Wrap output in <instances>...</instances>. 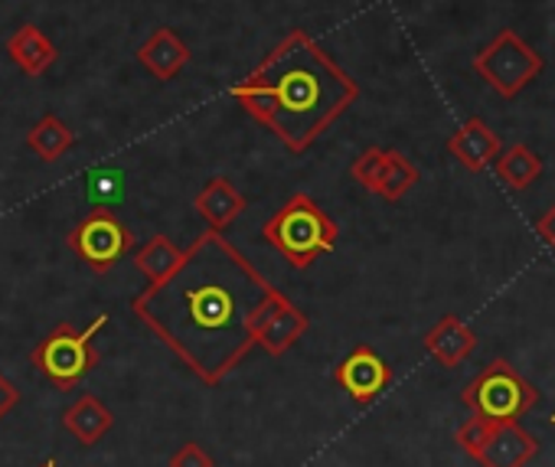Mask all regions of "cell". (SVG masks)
Here are the masks:
<instances>
[{"label": "cell", "instance_id": "cell-1", "mask_svg": "<svg viewBox=\"0 0 555 467\" xmlns=\"http://www.w3.org/2000/svg\"><path fill=\"white\" fill-rule=\"evenodd\" d=\"M282 298L251 262L206 229L183 249V262L134 301L141 324L157 334L206 386H219L255 347V330Z\"/></svg>", "mask_w": 555, "mask_h": 467}, {"label": "cell", "instance_id": "cell-2", "mask_svg": "<svg viewBox=\"0 0 555 467\" xmlns=\"http://www.w3.org/2000/svg\"><path fill=\"white\" fill-rule=\"evenodd\" d=\"M232 99L292 154H305L360 99V86L314 37L292 30L232 86Z\"/></svg>", "mask_w": 555, "mask_h": 467}, {"label": "cell", "instance_id": "cell-3", "mask_svg": "<svg viewBox=\"0 0 555 467\" xmlns=\"http://www.w3.org/2000/svg\"><path fill=\"white\" fill-rule=\"evenodd\" d=\"M264 243L282 256L292 269L305 272L311 269L321 256L334 252L340 229L337 222L311 199L308 193H295L282 209H278L264 225H261Z\"/></svg>", "mask_w": 555, "mask_h": 467}, {"label": "cell", "instance_id": "cell-4", "mask_svg": "<svg viewBox=\"0 0 555 467\" xmlns=\"http://www.w3.org/2000/svg\"><path fill=\"white\" fill-rule=\"evenodd\" d=\"M105 324H108V314H99L86 330H76L73 324H56V330H50L30 350V363L56 389H76L99 366L95 337L102 334Z\"/></svg>", "mask_w": 555, "mask_h": 467}, {"label": "cell", "instance_id": "cell-5", "mask_svg": "<svg viewBox=\"0 0 555 467\" xmlns=\"http://www.w3.org/2000/svg\"><path fill=\"white\" fill-rule=\"evenodd\" d=\"M461 399L470 408V415L487 418L490 425H506L519 421L539 402V392L516 373L513 363L493 360L467 382Z\"/></svg>", "mask_w": 555, "mask_h": 467}, {"label": "cell", "instance_id": "cell-6", "mask_svg": "<svg viewBox=\"0 0 555 467\" xmlns=\"http://www.w3.org/2000/svg\"><path fill=\"white\" fill-rule=\"evenodd\" d=\"M545 69V60L516 34L500 30L483 50L474 56V73L503 99H516L526 86H532Z\"/></svg>", "mask_w": 555, "mask_h": 467}, {"label": "cell", "instance_id": "cell-7", "mask_svg": "<svg viewBox=\"0 0 555 467\" xmlns=\"http://www.w3.org/2000/svg\"><path fill=\"white\" fill-rule=\"evenodd\" d=\"M69 249L76 252V259L82 265L105 275L134 252V236H131V229L118 219L115 209H92L69 232Z\"/></svg>", "mask_w": 555, "mask_h": 467}, {"label": "cell", "instance_id": "cell-8", "mask_svg": "<svg viewBox=\"0 0 555 467\" xmlns=\"http://www.w3.org/2000/svg\"><path fill=\"white\" fill-rule=\"evenodd\" d=\"M350 173L357 183H363L370 193H376L389 203L402 199L418 183V167L396 147H366L353 160Z\"/></svg>", "mask_w": 555, "mask_h": 467}, {"label": "cell", "instance_id": "cell-9", "mask_svg": "<svg viewBox=\"0 0 555 467\" xmlns=\"http://www.w3.org/2000/svg\"><path fill=\"white\" fill-rule=\"evenodd\" d=\"M337 386L357 402V405H370L376 402L389 382H392V366L370 347V343H360L353 347L340 363H337V373H334Z\"/></svg>", "mask_w": 555, "mask_h": 467}, {"label": "cell", "instance_id": "cell-10", "mask_svg": "<svg viewBox=\"0 0 555 467\" xmlns=\"http://www.w3.org/2000/svg\"><path fill=\"white\" fill-rule=\"evenodd\" d=\"M308 327H311L308 314L282 295L261 317V324L255 330V347H261L268 356H282L308 334Z\"/></svg>", "mask_w": 555, "mask_h": 467}, {"label": "cell", "instance_id": "cell-11", "mask_svg": "<svg viewBox=\"0 0 555 467\" xmlns=\"http://www.w3.org/2000/svg\"><path fill=\"white\" fill-rule=\"evenodd\" d=\"M500 138L496 131L483 121V118H467L451 138H448V154L470 173H480L487 170L496 154H500Z\"/></svg>", "mask_w": 555, "mask_h": 467}, {"label": "cell", "instance_id": "cell-12", "mask_svg": "<svg viewBox=\"0 0 555 467\" xmlns=\"http://www.w3.org/2000/svg\"><path fill=\"white\" fill-rule=\"evenodd\" d=\"M535 451H539L535 438L519 421H506L490 428L487 444L474 460H480V467H526Z\"/></svg>", "mask_w": 555, "mask_h": 467}, {"label": "cell", "instance_id": "cell-13", "mask_svg": "<svg viewBox=\"0 0 555 467\" xmlns=\"http://www.w3.org/2000/svg\"><path fill=\"white\" fill-rule=\"evenodd\" d=\"M193 60L190 47L170 30V27H157L138 50V63L160 82H170L180 76V69Z\"/></svg>", "mask_w": 555, "mask_h": 467}, {"label": "cell", "instance_id": "cell-14", "mask_svg": "<svg viewBox=\"0 0 555 467\" xmlns=\"http://www.w3.org/2000/svg\"><path fill=\"white\" fill-rule=\"evenodd\" d=\"M8 56L17 63V69H21L24 76L40 79V76H47V73L56 66L60 50H56V43H53L40 27L24 24V27H17V30L11 34V40H8Z\"/></svg>", "mask_w": 555, "mask_h": 467}, {"label": "cell", "instance_id": "cell-15", "mask_svg": "<svg viewBox=\"0 0 555 467\" xmlns=\"http://www.w3.org/2000/svg\"><path fill=\"white\" fill-rule=\"evenodd\" d=\"M477 347V334L454 314H444L428 334H425V350L431 353V360L444 369L461 366Z\"/></svg>", "mask_w": 555, "mask_h": 467}, {"label": "cell", "instance_id": "cell-16", "mask_svg": "<svg viewBox=\"0 0 555 467\" xmlns=\"http://www.w3.org/2000/svg\"><path fill=\"white\" fill-rule=\"evenodd\" d=\"M245 206H248V199L225 177H209L203 183V190L193 196V209L212 232H222L229 222H235L238 212H245Z\"/></svg>", "mask_w": 555, "mask_h": 467}, {"label": "cell", "instance_id": "cell-17", "mask_svg": "<svg viewBox=\"0 0 555 467\" xmlns=\"http://www.w3.org/2000/svg\"><path fill=\"white\" fill-rule=\"evenodd\" d=\"M63 428H66L82 447H92V444H99V441L115 428V412L105 408L99 395L82 392V395L63 412Z\"/></svg>", "mask_w": 555, "mask_h": 467}, {"label": "cell", "instance_id": "cell-18", "mask_svg": "<svg viewBox=\"0 0 555 467\" xmlns=\"http://www.w3.org/2000/svg\"><path fill=\"white\" fill-rule=\"evenodd\" d=\"M76 144L73 128L56 118V115H43L30 131H27V147L43 160V164H56L60 157H66Z\"/></svg>", "mask_w": 555, "mask_h": 467}, {"label": "cell", "instance_id": "cell-19", "mask_svg": "<svg viewBox=\"0 0 555 467\" xmlns=\"http://www.w3.org/2000/svg\"><path fill=\"white\" fill-rule=\"evenodd\" d=\"M493 170L509 190H526L542 177V157L529 144H513L496 154Z\"/></svg>", "mask_w": 555, "mask_h": 467}, {"label": "cell", "instance_id": "cell-20", "mask_svg": "<svg viewBox=\"0 0 555 467\" xmlns=\"http://www.w3.org/2000/svg\"><path fill=\"white\" fill-rule=\"evenodd\" d=\"M183 262V249L173 246L167 236H151L141 249H134V269L147 275L151 285L164 282Z\"/></svg>", "mask_w": 555, "mask_h": 467}, {"label": "cell", "instance_id": "cell-21", "mask_svg": "<svg viewBox=\"0 0 555 467\" xmlns=\"http://www.w3.org/2000/svg\"><path fill=\"white\" fill-rule=\"evenodd\" d=\"M490 428H493V425H490L487 418H477V415H474V418H467V421L457 428V434H454V438H457V444H461L470 457H477V454H480V447L487 444Z\"/></svg>", "mask_w": 555, "mask_h": 467}, {"label": "cell", "instance_id": "cell-22", "mask_svg": "<svg viewBox=\"0 0 555 467\" xmlns=\"http://www.w3.org/2000/svg\"><path fill=\"white\" fill-rule=\"evenodd\" d=\"M167 467H216V460L203 451V444L186 441V444H180V447L170 454V464H167Z\"/></svg>", "mask_w": 555, "mask_h": 467}, {"label": "cell", "instance_id": "cell-23", "mask_svg": "<svg viewBox=\"0 0 555 467\" xmlns=\"http://www.w3.org/2000/svg\"><path fill=\"white\" fill-rule=\"evenodd\" d=\"M17 402H21V389L4 373H0V418H4Z\"/></svg>", "mask_w": 555, "mask_h": 467}, {"label": "cell", "instance_id": "cell-24", "mask_svg": "<svg viewBox=\"0 0 555 467\" xmlns=\"http://www.w3.org/2000/svg\"><path fill=\"white\" fill-rule=\"evenodd\" d=\"M535 232H539L542 243H545L548 249H555V206H548V209L539 216V222H535Z\"/></svg>", "mask_w": 555, "mask_h": 467}, {"label": "cell", "instance_id": "cell-25", "mask_svg": "<svg viewBox=\"0 0 555 467\" xmlns=\"http://www.w3.org/2000/svg\"><path fill=\"white\" fill-rule=\"evenodd\" d=\"M37 467H56V460H53V457H47V460H43V464H37Z\"/></svg>", "mask_w": 555, "mask_h": 467}]
</instances>
